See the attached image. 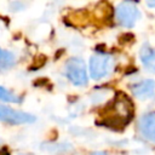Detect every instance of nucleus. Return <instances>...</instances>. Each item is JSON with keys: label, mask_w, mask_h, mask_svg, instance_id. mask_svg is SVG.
Masks as SVG:
<instances>
[{"label": "nucleus", "mask_w": 155, "mask_h": 155, "mask_svg": "<svg viewBox=\"0 0 155 155\" xmlns=\"http://www.w3.org/2000/svg\"><path fill=\"white\" fill-rule=\"evenodd\" d=\"M114 68V58L108 53H96L90 58V74L94 80L109 75Z\"/></svg>", "instance_id": "obj_1"}, {"label": "nucleus", "mask_w": 155, "mask_h": 155, "mask_svg": "<svg viewBox=\"0 0 155 155\" xmlns=\"http://www.w3.org/2000/svg\"><path fill=\"white\" fill-rule=\"evenodd\" d=\"M116 21L120 25L125 28H132L136 22L140 17V12L137 5L132 1H124L120 2L115 10Z\"/></svg>", "instance_id": "obj_2"}, {"label": "nucleus", "mask_w": 155, "mask_h": 155, "mask_svg": "<svg viewBox=\"0 0 155 155\" xmlns=\"http://www.w3.org/2000/svg\"><path fill=\"white\" fill-rule=\"evenodd\" d=\"M132 117V103L130 99L121 94L117 97L113 104V115L109 117V124H117V125H126L130 119Z\"/></svg>", "instance_id": "obj_3"}, {"label": "nucleus", "mask_w": 155, "mask_h": 155, "mask_svg": "<svg viewBox=\"0 0 155 155\" xmlns=\"http://www.w3.org/2000/svg\"><path fill=\"white\" fill-rule=\"evenodd\" d=\"M65 74L75 86H84L87 84L86 64L81 58H70L65 63Z\"/></svg>", "instance_id": "obj_4"}, {"label": "nucleus", "mask_w": 155, "mask_h": 155, "mask_svg": "<svg viewBox=\"0 0 155 155\" xmlns=\"http://www.w3.org/2000/svg\"><path fill=\"white\" fill-rule=\"evenodd\" d=\"M0 121L12 124V125H19V124H28L35 121V117L28 113L15 110L10 107H5L0 104Z\"/></svg>", "instance_id": "obj_5"}, {"label": "nucleus", "mask_w": 155, "mask_h": 155, "mask_svg": "<svg viewBox=\"0 0 155 155\" xmlns=\"http://www.w3.org/2000/svg\"><path fill=\"white\" fill-rule=\"evenodd\" d=\"M131 91L134 97L139 99H149L155 94V80L144 79L131 86Z\"/></svg>", "instance_id": "obj_6"}, {"label": "nucleus", "mask_w": 155, "mask_h": 155, "mask_svg": "<svg viewBox=\"0 0 155 155\" xmlns=\"http://www.w3.org/2000/svg\"><path fill=\"white\" fill-rule=\"evenodd\" d=\"M138 128L147 140L155 143V111L143 115L138 122Z\"/></svg>", "instance_id": "obj_7"}, {"label": "nucleus", "mask_w": 155, "mask_h": 155, "mask_svg": "<svg viewBox=\"0 0 155 155\" xmlns=\"http://www.w3.org/2000/svg\"><path fill=\"white\" fill-rule=\"evenodd\" d=\"M139 58L144 68L151 73H155V50L144 44L139 51Z\"/></svg>", "instance_id": "obj_8"}, {"label": "nucleus", "mask_w": 155, "mask_h": 155, "mask_svg": "<svg viewBox=\"0 0 155 155\" xmlns=\"http://www.w3.org/2000/svg\"><path fill=\"white\" fill-rule=\"evenodd\" d=\"M15 64V57L8 51H2L0 56V69H8Z\"/></svg>", "instance_id": "obj_9"}, {"label": "nucleus", "mask_w": 155, "mask_h": 155, "mask_svg": "<svg viewBox=\"0 0 155 155\" xmlns=\"http://www.w3.org/2000/svg\"><path fill=\"white\" fill-rule=\"evenodd\" d=\"M0 101H4V102H10V103H18L21 101V98L15 94L13 92L6 90L5 87L0 86Z\"/></svg>", "instance_id": "obj_10"}, {"label": "nucleus", "mask_w": 155, "mask_h": 155, "mask_svg": "<svg viewBox=\"0 0 155 155\" xmlns=\"http://www.w3.org/2000/svg\"><path fill=\"white\" fill-rule=\"evenodd\" d=\"M92 155H108V154L104 153V151H96V153H93Z\"/></svg>", "instance_id": "obj_11"}, {"label": "nucleus", "mask_w": 155, "mask_h": 155, "mask_svg": "<svg viewBox=\"0 0 155 155\" xmlns=\"http://www.w3.org/2000/svg\"><path fill=\"white\" fill-rule=\"evenodd\" d=\"M2 51H4V50H1V48H0V56H1V53H2Z\"/></svg>", "instance_id": "obj_12"}]
</instances>
